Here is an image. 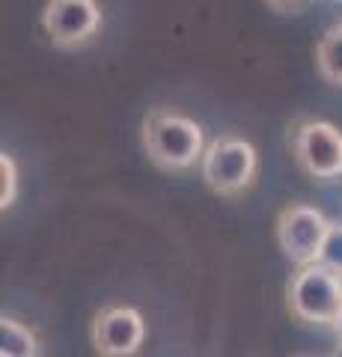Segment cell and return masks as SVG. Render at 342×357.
<instances>
[{"instance_id":"obj_9","label":"cell","mask_w":342,"mask_h":357,"mask_svg":"<svg viewBox=\"0 0 342 357\" xmlns=\"http://www.w3.org/2000/svg\"><path fill=\"white\" fill-rule=\"evenodd\" d=\"M316 66H318V75H322L327 84L342 86V21L330 27L322 36V42H318Z\"/></svg>"},{"instance_id":"obj_5","label":"cell","mask_w":342,"mask_h":357,"mask_svg":"<svg viewBox=\"0 0 342 357\" xmlns=\"http://www.w3.org/2000/svg\"><path fill=\"white\" fill-rule=\"evenodd\" d=\"M42 30L60 51L84 48L102 30V9L95 0H48L42 9Z\"/></svg>"},{"instance_id":"obj_8","label":"cell","mask_w":342,"mask_h":357,"mask_svg":"<svg viewBox=\"0 0 342 357\" xmlns=\"http://www.w3.org/2000/svg\"><path fill=\"white\" fill-rule=\"evenodd\" d=\"M0 354L3 357H36L39 354V337L24 321L13 316L0 319Z\"/></svg>"},{"instance_id":"obj_6","label":"cell","mask_w":342,"mask_h":357,"mask_svg":"<svg viewBox=\"0 0 342 357\" xmlns=\"http://www.w3.org/2000/svg\"><path fill=\"white\" fill-rule=\"evenodd\" d=\"M330 220L313 206L292 203L277 215V244L283 256L295 265L318 262V250L327 236Z\"/></svg>"},{"instance_id":"obj_4","label":"cell","mask_w":342,"mask_h":357,"mask_svg":"<svg viewBox=\"0 0 342 357\" xmlns=\"http://www.w3.org/2000/svg\"><path fill=\"white\" fill-rule=\"evenodd\" d=\"M292 155L306 176L318 182H334L342 176V131L325 119L295 122Z\"/></svg>"},{"instance_id":"obj_1","label":"cell","mask_w":342,"mask_h":357,"mask_svg":"<svg viewBox=\"0 0 342 357\" xmlns=\"http://www.w3.org/2000/svg\"><path fill=\"white\" fill-rule=\"evenodd\" d=\"M143 149L158 170L185 173L205 155L203 126L170 107H155L143 119Z\"/></svg>"},{"instance_id":"obj_12","label":"cell","mask_w":342,"mask_h":357,"mask_svg":"<svg viewBox=\"0 0 342 357\" xmlns=\"http://www.w3.org/2000/svg\"><path fill=\"white\" fill-rule=\"evenodd\" d=\"M277 15H301L306 6H313L316 0H265Z\"/></svg>"},{"instance_id":"obj_11","label":"cell","mask_w":342,"mask_h":357,"mask_svg":"<svg viewBox=\"0 0 342 357\" xmlns=\"http://www.w3.org/2000/svg\"><path fill=\"white\" fill-rule=\"evenodd\" d=\"M318 262H325L327 268L342 274V223L330 220L327 227V236L322 241V250H318Z\"/></svg>"},{"instance_id":"obj_2","label":"cell","mask_w":342,"mask_h":357,"mask_svg":"<svg viewBox=\"0 0 342 357\" xmlns=\"http://www.w3.org/2000/svg\"><path fill=\"white\" fill-rule=\"evenodd\" d=\"M256 170L259 155L253 143L238 137V134H224V137L212 140L200 161V173L208 191H215L224 199L244 197L256 182Z\"/></svg>"},{"instance_id":"obj_10","label":"cell","mask_w":342,"mask_h":357,"mask_svg":"<svg viewBox=\"0 0 342 357\" xmlns=\"http://www.w3.org/2000/svg\"><path fill=\"white\" fill-rule=\"evenodd\" d=\"M18 197V170H15V161L13 155H0V208H13Z\"/></svg>"},{"instance_id":"obj_3","label":"cell","mask_w":342,"mask_h":357,"mask_svg":"<svg viewBox=\"0 0 342 357\" xmlns=\"http://www.w3.org/2000/svg\"><path fill=\"white\" fill-rule=\"evenodd\" d=\"M286 307L306 325H334L342 310V274L325 262L297 265L286 286Z\"/></svg>"},{"instance_id":"obj_13","label":"cell","mask_w":342,"mask_h":357,"mask_svg":"<svg viewBox=\"0 0 342 357\" xmlns=\"http://www.w3.org/2000/svg\"><path fill=\"white\" fill-rule=\"evenodd\" d=\"M330 328H334V333H336V340L342 342V310H339V316H336V321H334V325H330Z\"/></svg>"},{"instance_id":"obj_7","label":"cell","mask_w":342,"mask_h":357,"mask_svg":"<svg viewBox=\"0 0 342 357\" xmlns=\"http://www.w3.org/2000/svg\"><path fill=\"white\" fill-rule=\"evenodd\" d=\"M93 349L104 357L137 354L146 340V321L134 307H104L93 319Z\"/></svg>"}]
</instances>
